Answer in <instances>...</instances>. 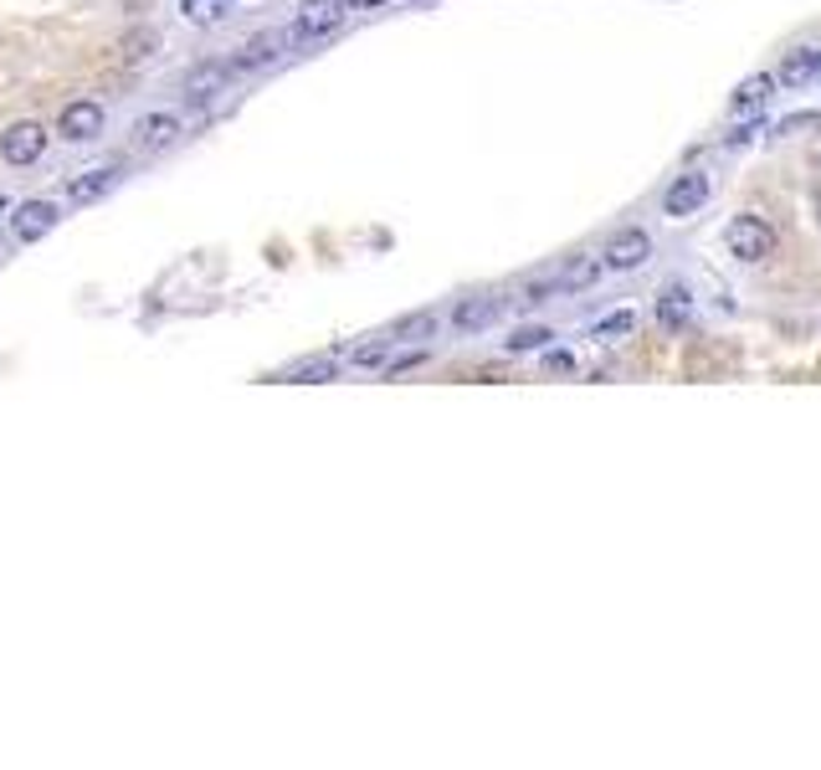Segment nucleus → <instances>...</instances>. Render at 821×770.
Listing matches in <instances>:
<instances>
[{
  "label": "nucleus",
  "mask_w": 821,
  "mask_h": 770,
  "mask_svg": "<svg viewBox=\"0 0 821 770\" xmlns=\"http://www.w3.org/2000/svg\"><path fill=\"white\" fill-rule=\"evenodd\" d=\"M776 88H780V77H776V73L745 77V83L730 93V114H734V119H749V114H760V108L776 98Z\"/></svg>",
  "instance_id": "6e6552de"
},
{
  "label": "nucleus",
  "mask_w": 821,
  "mask_h": 770,
  "mask_svg": "<svg viewBox=\"0 0 821 770\" xmlns=\"http://www.w3.org/2000/svg\"><path fill=\"white\" fill-rule=\"evenodd\" d=\"M114 180H119L114 164H108V170H88V175H77L73 185H67V195H73L77 206H88V201H104V195L114 191Z\"/></svg>",
  "instance_id": "dca6fc26"
},
{
  "label": "nucleus",
  "mask_w": 821,
  "mask_h": 770,
  "mask_svg": "<svg viewBox=\"0 0 821 770\" xmlns=\"http://www.w3.org/2000/svg\"><path fill=\"white\" fill-rule=\"evenodd\" d=\"M544 371H550V375H575V355H570V350H544Z\"/></svg>",
  "instance_id": "b1692460"
},
{
  "label": "nucleus",
  "mask_w": 821,
  "mask_h": 770,
  "mask_svg": "<svg viewBox=\"0 0 821 770\" xmlns=\"http://www.w3.org/2000/svg\"><path fill=\"white\" fill-rule=\"evenodd\" d=\"M801 129H821V114H796V119L780 124V133H801Z\"/></svg>",
  "instance_id": "393cba45"
},
{
  "label": "nucleus",
  "mask_w": 821,
  "mask_h": 770,
  "mask_svg": "<svg viewBox=\"0 0 821 770\" xmlns=\"http://www.w3.org/2000/svg\"><path fill=\"white\" fill-rule=\"evenodd\" d=\"M703 206H709V175H703V170H683V175L662 191V216H668V222H683V216H693V211H703Z\"/></svg>",
  "instance_id": "f03ea898"
},
{
  "label": "nucleus",
  "mask_w": 821,
  "mask_h": 770,
  "mask_svg": "<svg viewBox=\"0 0 821 770\" xmlns=\"http://www.w3.org/2000/svg\"><path fill=\"white\" fill-rule=\"evenodd\" d=\"M154 52H160V31H154V26L123 31V57H129V62H150Z\"/></svg>",
  "instance_id": "6ab92c4d"
},
{
  "label": "nucleus",
  "mask_w": 821,
  "mask_h": 770,
  "mask_svg": "<svg viewBox=\"0 0 821 770\" xmlns=\"http://www.w3.org/2000/svg\"><path fill=\"white\" fill-rule=\"evenodd\" d=\"M652 257V237H647L642 226H622L612 242H606V253H601V263L612 267V272H637V267Z\"/></svg>",
  "instance_id": "7ed1b4c3"
},
{
  "label": "nucleus",
  "mask_w": 821,
  "mask_h": 770,
  "mask_svg": "<svg viewBox=\"0 0 821 770\" xmlns=\"http://www.w3.org/2000/svg\"><path fill=\"white\" fill-rule=\"evenodd\" d=\"M344 21V0H303L299 21H293V42H318L328 31H339Z\"/></svg>",
  "instance_id": "39448f33"
},
{
  "label": "nucleus",
  "mask_w": 821,
  "mask_h": 770,
  "mask_svg": "<svg viewBox=\"0 0 821 770\" xmlns=\"http://www.w3.org/2000/svg\"><path fill=\"white\" fill-rule=\"evenodd\" d=\"M688 313H693V293H688L683 282H668V288L657 293V324L668 329V334H678V329L688 324Z\"/></svg>",
  "instance_id": "f8f14e48"
},
{
  "label": "nucleus",
  "mask_w": 821,
  "mask_h": 770,
  "mask_svg": "<svg viewBox=\"0 0 821 770\" xmlns=\"http://www.w3.org/2000/svg\"><path fill=\"white\" fill-rule=\"evenodd\" d=\"M226 77H231V62H195L191 73H185V83H180V93L191 104H210L226 88Z\"/></svg>",
  "instance_id": "1a4fd4ad"
},
{
  "label": "nucleus",
  "mask_w": 821,
  "mask_h": 770,
  "mask_svg": "<svg viewBox=\"0 0 821 770\" xmlns=\"http://www.w3.org/2000/svg\"><path fill=\"white\" fill-rule=\"evenodd\" d=\"M278 36L272 31H262V36H252V42L241 46L237 57H231V73H252V67H268V62H278Z\"/></svg>",
  "instance_id": "2eb2a0df"
},
{
  "label": "nucleus",
  "mask_w": 821,
  "mask_h": 770,
  "mask_svg": "<svg viewBox=\"0 0 821 770\" xmlns=\"http://www.w3.org/2000/svg\"><path fill=\"white\" fill-rule=\"evenodd\" d=\"M46 149V129L42 124H11V129L0 133V154H6V164H36Z\"/></svg>",
  "instance_id": "423d86ee"
},
{
  "label": "nucleus",
  "mask_w": 821,
  "mask_h": 770,
  "mask_svg": "<svg viewBox=\"0 0 821 770\" xmlns=\"http://www.w3.org/2000/svg\"><path fill=\"white\" fill-rule=\"evenodd\" d=\"M724 247H730V257H739V263H765V257L776 253V232L765 226V216H734L730 226H724Z\"/></svg>",
  "instance_id": "f257e3e1"
},
{
  "label": "nucleus",
  "mask_w": 821,
  "mask_h": 770,
  "mask_svg": "<svg viewBox=\"0 0 821 770\" xmlns=\"http://www.w3.org/2000/svg\"><path fill=\"white\" fill-rule=\"evenodd\" d=\"M631 329H637V313H631V309H616V313H606V319H601L591 334H596V340H622V334H631Z\"/></svg>",
  "instance_id": "412c9836"
},
{
  "label": "nucleus",
  "mask_w": 821,
  "mask_h": 770,
  "mask_svg": "<svg viewBox=\"0 0 821 770\" xmlns=\"http://www.w3.org/2000/svg\"><path fill=\"white\" fill-rule=\"evenodd\" d=\"M108 124L104 104H93V98H77V104H67L57 114V133L67 139V145H88V139H98Z\"/></svg>",
  "instance_id": "20e7f679"
},
{
  "label": "nucleus",
  "mask_w": 821,
  "mask_h": 770,
  "mask_svg": "<svg viewBox=\"0 0 821 770\" xmlns=\"http://www.w3.org/2000/svg\"><path fill=\"white\" fill-rule=\"evenodd\" d=\"M498 298H488V293H478V298H463L457 309H452V324L463 329V334H478V329H488L493 319H498Z\"/></svg>",
  "instance_id": "4468645a"
},
{
  "label": "nucleus",
  "mask_w": 821,
  "mask_h": 770,
  "mask_svg": "<svg viewBox=\"0 0 821 770\" xmlns=\"http://www.w3.org/2000/svg\"><path fill=\"white\" fill-rule=\"evenodd\" d=\"M560 293V282L544 278V282H523L519 288V309H539V303H550V298Z\"/></svg>",
  "instance_id": "4be33fe9"
},
{
  "label": "nucleus",
  "mask_w": 821,
  "mask_h": 770,
  "mask_svg": "<svg viewBox=\"0 0 821 770\" xmlns=\"http://www.w3.org/2000/svg\"><path fill=\"white\" fill-rule=\"evenodd\" d=\"M288 381H299V385H328V381H339V355H309V360H299V365L288 371Z\"/></svg>",
  "instance_id": "f3484780"
},
{
  "label": "nucleus",
  "mask_w": 821,
  "mask_h": 770,
  "mask_svg": "<svg viewBox=\"0 0 821 770\" xmlns=\"http://www.w3.org/2000/svg\"><path fill=\"white\" fill-rule=\"evenodd\" d=\"M776 77L786 83V88H811V83H821V46L786 52V62L776 67Z\"/></svg>",
  "instance_id": "9b49d317"
},
{
  "label": "nucleus",
  "mask_w": 821,
  "mask_h": 770,
  "mask_svg": "<svg viewBox=\"0 0 821 770\" xmlns=\"http://www.w3.org/2000/svg\"><path fill=\"white\" fill-rule=\"evenodd\" d=\"M554 340V329H544V324H523V329H514L504 340V350L508 355H529V350H544V344Z\"/></svg>",
  "instance_id": "a211bd4d"
},
{
  "label": "nucleus",
  "mask_w": 821,
  "mask_h": 770,
  "mask_svg": "<svg viewBox=\"0 0 821 770\" xmlns=\"http://www.w3.org/2000/svg\"><path fill=\"white\" fill-rule=\"evenodd\" d=\"M390 344H396V340H370V344H359V350H355V355H349V360H355L359 371H375V365H386Z\"/></svg>",
  "instance_id": "5701e85b"
},
{
  "label": "nucleus",
  "mask_w": 821,
  "mask_h": 770,
  "mask_svg": "<svg viewBox=\"0 0 821 770\" xmlns=\"http://www.w3.org/2000/svg\"><path fill=\"white\" fill-rule=\"evenodd\" d=\"M421 360H426V350H411V355H401V360H390V375H406V371H417Z\"/></svg>",
  "instance_id": "a878e982"
},
{
  "label": "nucleus",
  "mask_w": 821,
  "mask_h": 770,
  "mask_svg": "<svg viewBox=\"0 0 821 770\" xmlns=\"http://www.w3.org/2000/svg\"><path fill=\"white\" fill-rule=\"evenodd\" d=\"M57 222H62V211L52 206V201H21L15 216H11V237L15 242H42Z\"/></svg>",
  "instance_id": "0eeeda50"
},
{
  "label": "nucleus",
  "mask_w": 821,
  "mask_h": 770,
  "mask_svg": "<svg viewBox=\"0 0 821 770\" xmlns=\"http://www.w3.org/2000/svg\"><path fill=\"white\" fill-rule=\"evenodd\" d=\"M601 267H606V263H601L596 253H575L560 272H554V282H560V293H585V288L601 278Z\"/></svg>",
  "instance_id": "ddd939ff"
},
{
  "label": "nucleus",
  "mask_w": 821,
  "mask_h": 770,
  "mask_svg": "<svg viewBox=\"0 0 821 770\" xmlns=\"http://www.w3.org/2000/svg\"><path fill=\"white\" fill-rule=\"evenodd\" d=\"M180 139V119L175 114H144L134 124V149L139 154H154V149H170Z\"/></svg>",
  "instance_id": "9d476101"
},
{
  "label": "nucleus",
  "mask_w": 821,
  "mask_h": 770,
  "mask_svg": "<svg viewBox=\"0 0 821 770\" xmlns=\"http://www.w3.org/2000/svg\"><path fill=\"white\" fill-rule=\"evenodd\" d=\"M386 0H344V11H380Z\"/></svg>",
  "instance_id": "bb28decb"
},
{
  "label": "nucleus",
  "mask_w": 821,
  "mask_h": 770,
  "mask_svg": "<svg viewBox=\"0 0 821 770\" xmlns=\"http://www.w3.org/2000/svg\"><path fill=\"white\" fill-rule=\"evenodd\" d=\"M436 334V313L421 309V313H406V319H396V329H390V340H432Z\"/></svg>",
  "instance_id": "aec40b11"
}]
</instances>
